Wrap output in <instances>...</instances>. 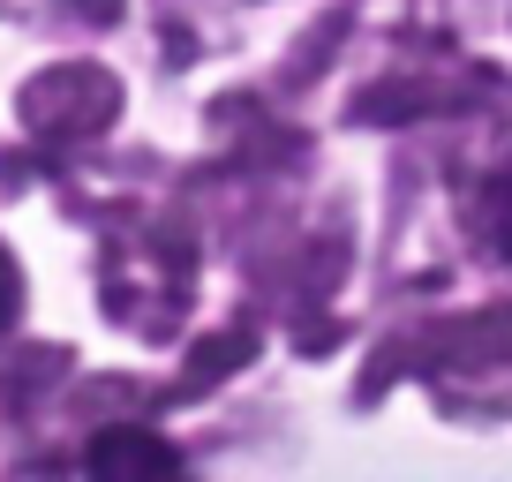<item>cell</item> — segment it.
<instances>
[{
    "mask_svg": "<svg viewBox=\"0 0 512 482\" xmlns=\"http://www.w3.org/2000/svg\"><path fill=\"white\" fill-rule=\"evenodd\" d=\"M76 467H91V475H181V467H189V452H181L174 437H159V430L113 422V430H98L91 445L76 452Z\"/></svg>",
    "mask_w": 512,
    "mask_h": 482,
    "instance_id": "cell-1",
    "label": "cell"
},
{
    "mask_svg": "<svg viewBox=\"0 0 512 482\" xmlns=\"http://www.w3.org/2000/svg\"><path fill=\"white\" fill-rule=\"evenodd\" d=\"M482 234H490V249L512 264V159L482 181Z\"/></svg>",
    "mask_w": 512,
    "mask_h": 482,
    "instance_id": "cell-2",
    "label": "cell"
},
{
    "mask_svg": "<svg viewBox=\"0 0 512 482\" xmlns=\"http://www.w3.org/2000/svg\"><path fill=\"white\" fill-rule=\"evenodd\" d=\"M16 317H23V264H16V249L0 241V339L16 332Z\"/></svg>",
    "mask_w": 512,
    "mask_h": 482,
    "instance_id": "cell-3",
    "label": "cell"
}]
</instances>
